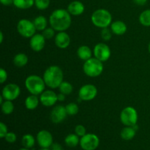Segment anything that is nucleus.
I'll list each match as a JSON object with an SVG mask.
<instances>
[{
  "instance_id": "1",
  "label": "nucleus",
  "mask_w": 150,
  "mask_h": 150,
  "mask_svg": "<svg viewBox=\"0 0 150 150\" xmlns=\"http://www.w3.org/2000/svg\"><path fill=\"white\" fill-rule=\"evenodd\" d=\"M70 16L71 15L67 10L57 9L49 17L51 27L57 32H65L71 25L72 18Z\"/></svg>"
},
{
  "instance_id": "2",
  "label": "nucleus",
  "mask_w": 150,
  "mask_h": 150,
  "mask_svg": "<svg viewBox=\"0 0 150 150\" xmlns=\"http://www.w3.org/2000/svg\"><path fill=\"white\" fill-rule=\"evenodd\" d=\"M42 78L46 86L54 89L59 88L64 81V74L62 70L59 66L52 65L45 70Z\"/></svg>"
},
{
  "instance_id": "3",
  "label": "nucleus",
  "mask_w": 150,
  "mask_h": 150,
  "mask_svg": "<svg viewBox=\"0 0 150 150\" xmlns=\"http://www.w3.org/2000/svg\"><path fill=\"white\" fill-rule=\"evenodd\" d=\"M45 86L43 78L38 75H30L25 80V86L31 95H41L45 91Z\"/></svg>"
},
{
  "instance_id": "4",
  "label": "nucleus",
  "mask_w": 150,
  "mask_h": 150,
  "mask_svg": "<svg viewBox=\"0 0 150 150\" xmlns=\"http://www.w3.org/2000/svg\"><path fill=\"white\" fill-rule=\"evenodd\" d=\"M91 21L95 26L103 29L111 26L112 16L111 13L105 9H98L92 14Z\"/></svg>"
},
{
  "instance_id": "5",
  "label": "nucleus",
  "mask_w": 150,
  "mask_h": 150,
  "mask_svg": "<svg viewBox=\"0 0 150 150\" xmlns=\"http://www.w3.org/2000/svg\"><path fill=\"white\" fill-rule=\"evenodd\" d=\"M83 70L85 74L91 78H96L100 76L103 71V62L95 57H92L89 59L85 61L83 65Z\"/></svg>"
},
{
  "instance_id": "6",
  "label": "nucleus",
  "mask_w": 150,
  "mask_h": 150,
  "mask_svg": "<svg viewBox=\"0 0 150 150\" xmlns=\"http://www.w3.org/2000/svg\"><path fill=\"white\" fill-rule=\"evenodd\" d=\"M120 120L121 122L125 126L133 127L137 125L138 113L136 108L131 106L125 108L120 114Z\"/></svg>"
},
{
  "instance_id": "7",
  "label": "nucleus",
  "mask_w": 150,
  "mask_h": 150,
  "mask_svg": "<svg viewBox=\"0 0 150 150\" xmlns=\"http://www.w3.org/2000/svg\"><path fill=\"white\" fill-rule=\"evenodd\" d=\"M36 27L33 21L28 19H21L18 22L17 31L21 36L25 38H32L35 34H36Z\"/></svg>"
},
{
  "instance_id": "8",
  "label": "nucleus",
  "mask_w": 150,
  "mask_h": 150,
  "mask_svg": "<svg viewBox=\"0 0 150 150\" xmlns=\"http://www.w3.org/2000/svg\"><path fill=\"white\" fill-rule=\"evenodd\" d=\"M79 144L83 150H95L99 146L100 139L94 133H86L80 139Z\"/></svg>"
},
{
  "instance_id": "9",
  "label": "nucleus",
  "mask_w": 150,
  "mask_h": 150,
  "mask_svg": "<svg viewBox=\"0 0 150 150\" xmlns=\"http://www.w3.org/2000/svg\"><path fill=\"white\" fill-rule=\"evenodd\" d=\"M93 53L95 58L103 62L108 61L111 55V51L109 46L103 42H100L97 44L94 47Z\"/></svg>"
},
{
  "instance_id": "10",
  "label": "nucleus",
  "mask_w": 150,
  "mask_h": 150,
  "mask_svg": "<svg viewBox=\"0 0 150 150\" xmlns=\"http://www.w3.org/2000/svg\"><path fill=\"white\" fill-rule=\"evenodd\" d=\"M98 95V89L93 84H85L79 91V98L83 101H90Z\"/></svg>"
},
{
  "instance_id": "11",
  "label": "nucleus",
  "mask_w": 150,
  "mask_h": 150,
  "mask_svg": "<svg viewBox=\"0 0 150 150\" xmlns=\"http://www.w3.org/2000/svg\"><path fill=\"white\" fill-rule=\"evenodd\" d=\"M21 94V89L16 83L7 84L1 91V95L6 100L13 101L17 99Z\"/></svg>"
},
{
  "instance_id": "12",
  "label": "nucleus",
  "mask_w": 150,
  "mask_h": 150,
  "mask_svg": "<svg viewBox=\"0 0 150 150\" xmlns=\"http://www.w3.org/2000/svg\"><path fill=\"white\" fill-rule=\"evenodd\" d=\"M37 142L41 148L48 149L51 147L53 143V136L49 131L46 130H42L37 134Z\"/></svg>"
},
{
  "instance_id": "13",
  "label": "nucleus",
  "mask_w": 150,
  "mask_h": 150,
  "mask_svg": "<svg viewBox=\"0 0 150 150\" xmlns=\"http://www.w3.org/2000/svg\"><path fill=\"white\" fill-rule=\"evenodd\" d=\"M67 116L65 107L63 105H57L51 111L50 118L51 122L55 124H59L64 121Z\"/></svg>"
},
{
  "instance_id": "14",
  "label": "nucleus",
  "mask_w": 150,
  "mask_h": 150,
  "mask_svg": "<svg viewBox=\"0 0 150 150\" xmlns=\"http://www.w3.org/2000/svg\"><path fill=\"white\" fill-rule=\"evenodd\" d=\"M40 101L44 106H53L58 101L57 94L51 90H45L40 96Z\"/></svg>"
},
{
  "instance_id": "15",
  "label": "nucleus",
  "mask_w": 150,
  "mask_h": 150,
  "mask_svg": "<svg viewBox=\"0 0 150 150\" xmlns=\"http://www.w3.org/2000/svg\"><path fill=\"white\" fill-rule=\"evenodd\" d=\"M45 39L42 34H35L29 40V45L31 48L35 52L41 51L45 45Z\"/></svg>"
},
{
  "instance_id": "16",
  "label": "nucleus",
  "mask_w": 150,
  "mask_h": 150,
  "mask_svg": "<svg viewBox=\"0 0 150 150\" xmlns=\"http://www.w3.org/2000/svg\"><path fill=\"white\" fill-rule=\"evenodd\" d=\"M56 45L61 49L67 48L70 44V37L65 32H58L54 38Z\"/></svg>"
},
{
  "instance_id": "17",
  "label": "nucleus",
  "mask_w": 150,
  "mask_h": 150,
  "mask_svg": "<svg viewBox=\"0 0 150 150\" xmlns=\"http://www.w3.org/2000/svg\"><path fill=\"white\" fill-rule=\"evenodd\" d=\"M85 7L82 2L79 1H73L67 6V11L71 16H78L83 14L84 12Z\"/></svg>"
},
{
  "instance_id": "18",
  "label": "nucleus",
  "mask_w": 150,
  "mask_h": 150,
  "mask_svg": "<svg viewBox=\"0 0 150 150\" xmlns=\"http://www.w3.org/2000/svg\"><path fill=\"white\" fill-rule=\"evenodd\" d=\"M127 25L122 21H116L111 24V30L116 35H123L127 32Z\"/></svg>"
},
{
  "instance_id": "19",
  "label": "nucleus",
  "mask_w": 150,
  "mask_h": 150,
  "mask_svg": "<svg viewBox=\"0 0 150 150\" xmlns=\"http://www.w3.org/2000/svg\"><path fill=\"white\" fill-rule=\"evenodd\" d=\"M77 55L80 59L86 61L92 58V51L87 45H81L77 50Z\"/></svg>"
},
{
  "instance_id": "20",
  "label": "nucleus",
  "mask_w": 150,
  "mask_h": 150,
  "mask_svg": "<svg viewBox=\"0 0 150 150\" xmlns=\"http://www.w3.org/2000/svg\"><path fill=\"white\" fill-rule=\"evenodd\" d=\"M136 134V130H135L133 127L130 126H126L125 127L121 130L120 133V136L122 139L125 141H130L132 140L135 137Z\"/></svg>"
},
{
  "instance_id": "21",
  "label": "nucleus",
  "mask_w": 150,
  "mask_h": 150,
  "mask_svg": "<svg viewBox=\"0 0 150 150\" xmlns=\"http://www.w3.org/2000/svg\"><path fill=\"white\" fill-rule=\"evenodd\" d=\"M40 102V98H38V95H31L25 100V106L28 110H34L38 106Z\"/></svg>"
},
{
  "instance_id": "22",
  "label": "nucleus",
  "mask_w": 150,
  "mask_h": 150,
  "mask_svg": "<svg viewBox=\"0 0 150 150\" xmlns=\"http://www.w3.org/2000/svg\"><path fill=\"white\" fill-rule=\"evenodd\" d=\"M64 143L67 146L70 148H73L77 146L80 144L79 136L76 133H70L68 134L64 139Z\"/></svg>"
},
{
  "instance_id": "23",
  "label": "nucleus",
  "mask_w": 150,
  "mask_h": 150,
  "mask_svg": "<svg viewBox=\"0 0 150 150\" xmlns=\"http://www.w3.org/2000/svg\"><path fill=\"white\" fill-rule=\"evenodd\" d=\"M29 62V58L27 56L23 53H19L16 54L13 58V63L18 67H22L26 65Z\"/></svg>"
},
{
  "instance_id": "24",
  "label": "nucleus",
  "mask_w": 150,
  "mask_h": 150,
  "mask_svg": "<svg viewBox=\"0 0 150 150\" xmlns=\"http://www.w3.org/2000/svg\"><path fill=\"white\" fill-rule=\"evenodd\" d=\"M35 4V0H13V5L21 10L29 9Z\"/></svg>"
},
{
  "instance_id": "25",
  "label": "nucleus",
  "mask_w": 150,
  "mask_h": 150,
  "mask_svg": "<svg viewBox=\"0 0 150 150\" xmlns=\"http://www.w3.org/2000/svg\"><path fill=\"white\" fill-rule=\"evenodd\" d=\"M34 24H35L36 29L38 31H43L47 28L48 25V21L47 18L43 16H38L34 20Z\"/></svg>"
},
{
  "instance_id": "26",
  "label": "nucleus",
  "mask_w": 150,
  "mask_h": 150,
  "mask_svg": "<svg viewBox=\"0 0 150 150\" xmlns=\"http://www.w3.org/2000/svg\"><path fill=\"white\" fill-rule=\"evenodd\" d=\"M21 144L23 147L31 149L35 146V139L32 135L31 134H25L23 136L21 139Z\"/></svg>"
},
{
  "instance_id": "27",
  "label": "nucleus",
  "mask_w": 150,
  "mask_h": 150,
  "mask_svg": "<svg viewBox=\"0 0 150 150\" xmlns=\"http://www.w3.org/2000/svg\"><path fill=\"white\" fill-rule=\"evenodd\" d=\"M139 22L144 26H150V9L144 10L139 16Z\"/></svg>"
},
{
  "instance_id": "28",
  "label": "nucleus",
  "mask_w": 150,
  "mask_h": 150,
  "mask_svg": "<svg viewBox=\"0 0 150 150\" xmlns=\"http://www.w3.org/2000/svg\"><path fill=\"white\" fill-rule=\"evenodd\" d=\"M1 109L3 114L5 115H9V114H12L14 111V105L13 103V101L5 100L1 105Z\"/></svg>"
},
{
  "instance_id": "29",
  "label": "nucleus",
  "mask_w": 150,
  "mask_h": 150,
  "mask_svg": "<svg viewBox=\"0 0 150 150\" xmlns=\"http://www.w3.org/2000/svg\"><path fill=\"white\" fill-rule=\"evenodd\" d=\"M59 89L60 92L64 94L65 95H68L73 92V86L69 82L63 81L61 84H60V86H59Z\"/></svg>"
},
{
  "instance_id": "30",
  "label": "nucleus",
  "mask_w": 150,
  "mask_h": 150,
  "mask_svg": "<svg viewBox=\"0 0 150 150\" xmlns=\"http://www.w3.org/2000/svg\"><path fill=\"white\" fill-rule=\"evenodd\" d=\"M66 111L67 113V115L74 116L78 114L79 112V106L75 103H70L65 106Z\"/></svg>"
},
{
  "instance_id": "31",
  "label": "nucleus",
  "mask_w": 150,
  "mask_h": 150,
  "mask_svg": "<svg viewBox=\"0 0 150 150\" xmlns=\"http://www.w3.org/2000/svg\"><path fill=\"white\" fill-rule=\"evenodd\" d=\"M35 4L38 10H45L49 7L50 0H35Z\"/></svg>"
},
{
  "instance_id": "32",
  "label": "nucleus",
  "mask_w": 150,
  "mask_h": 150,
  "mask_svg": "<svg viewBox=\"0 0 150 150\" xmlns=\"http://www.w3.org/2000/svg\"><path fill=\"white\" fill-rule=\"evenodd\" d=\"M112 33L111 29H108V27L103 28L102 29L101 31V38L103 40L105 41H108L111 40V37H112Z\"/></svg>"
},
{
  "instance_id": "33",
  "label": "nucleus",
  "mask_w": 150,
  "mask_h": 150,
  "mask_svg": "<svg viewBox=\"0 0 150 150\" xmlns=\"http://www.w3.org/2000/svg\"><path fill=\"white\" fill-rule=\"evenodd\" d=\"M42 35L46 40H50L54 38V35H55V30L52 27H47L46 29L42 31Z\"/></svg>"
},
{
  "instance_id": "34",
  "label": "nucleus",
  "mask_w": 150,
  "mask_h": 150,
  "mask_svg": "<svg viewBox=\"0 0 150 150\" xmlns=\"http://www.w3.org/2000/svg\"><path fill=\"white\" fill-rule=\"evenodd\" d=\"M75 133L78 135L79 137H82V136L86 134V128L82 125H79L76 126V127H75Z\"/></svg>"
},
{
  "instance_id": "35",
  "label": "nucleus",
  "mask_w": 150,
  "mask_h": 150,
  "mask_svg": "<svg viewBox=\"0 0 150 150\" xmlns=\"http://www.w3.org/2000/svg\"><path fill=\"white\" fill-rule=\"evenodd\" d=\"M4 139L8 143L13 144L15 143L17 140V136H16V133H13V132H8L7 134L5 136V137H4Z\"/></svg>"
},
{
  "instance_id": "36",
  "label": "nucleus",
  "mask_w": 150,
  "mask_h": 150,
  "mask_svg": "<svg viewBox=\"0 0 150 150\" xmlns=\"http://www.w3.org/2000/svg\"><path fill=\"white\" fill-rule=\"evenodd\" d=\"M7 127L4 122H0V138L1 139H4L6 135L7 134Z\"/></svg>"
},
{
  "instance_id": "37",
  "label": "nucleus",
  "mask_w": 150,
  "mask_h": 150,
  "mask_svg": "<svg viewBox=\"0 0 150 150\" xmlns=\"http://www.w3.org/2000/svg\"><path fill=\"white\" fill-rule=\"evenodd\" d=\"M7 79V73L4 68L0 69V83H4Z\"/></svg>"
},
{
  "instance_id": "38",
  "label": "nucleus",
  "mask_w": 150,
  "mask_h": 150,
  "mask_svg": "<svg viewBox=\"0 0 150 150\" xmlns=\"http://www.w3.org/2000/svg\"><path fill=\"white\" fill-rule=\"evenodd\" d=\"M51 150H64L63 149L62 146L61 144L58 143H54L53 144L52 146H51Z\"/></svg>"
},
{
  "instance_id": "39",
  "label": "nucleus",
  "mask_w": 150,
  "mask_h": 150,
  "mask_svg": "<svg viewBox=\"0 0 150 150\" xmlns=\"http://www.w3.org/2000/svg\"><path fill=\"white\" fill-rule=\"evenodd\" d=\"M0 2L4 6H10L13 4V0H0Z\"/></svg>"
},
{
  "instance_id": "40",
  "label": "nucleus",
  "mask_w": 150,
  "mask_h": 150,
  "mask_svg": "<svg viewBox=\"0 0 150 150\" xmlns=\"http://www.w3.org/2000/svg\"><path fill=\"white\" fill-rule=\"evenodd\" d=\"M133 1L137 5H144L147 2V0H133Z\"/></svg>"
},
{
  "instance_id": "41",
  "label": "nucleus",
  "mask_w": 150,
  "mask_h": 150,
  "mask_svg": "<svg viewBox=\"0 0 150 150\" xmlns=\"http://www.w3.org/2000/svg\"><path fill=\"white\" fill-rule=\"evenodd\" d=\"M57 98H58V101L62 102V101H64V100H65V95L62 93V92H60V93H59L58 95H57Z\"/></svg>"
},
{
  "instance_id": "42",
  "label": "nucleus",
  "mask_w": 150,
  "mask_h": 150,
  "mask_svg": "<svg viewBox=\"0 0 150 150\" xmlns=\"http://www.w3.org/2000/svg\"><path fill=\"white\" fill-rule=\"evenodd\" d=\"M3 40H4V35H3V32H0V43H2Z\"/></svg>"
},
{
  "instance_id": "43",
  "label": "nucleus",
  "mask_w": 150,
  "mask_h": 150,
  "mask_svg": "<svg viewBox=\"0 0 150 150\" xmlns=\"http://www.w3.org/2000/svg\"><path fill=\"white\" fill-rule=\"evenodd\" d=\"M18 150H29V149H27V148H21V149H18Z\"/></svg>"
},
{
  "instance_id": "44",
  "label": "nucleus",
  "mask_w": 150,
  "mask_h": 150,
  "mask_svg": "<svg viewBox=\"0 0 150 150\" xmlns=\"http://www.w3.org/2000/svg\"><path fill=\"white\" fill-rule=\"evenodd\" d=\"M148 51H149V54H150V42H149V45H148Z\"/></svg>"
},
{
  "instance_id": "45",
  "label": "nucleus",
  "mask_w": 150,
  "mask_h": 150,
  "mask_svg": "<svg viewBox=\"0 0 150 150\" xmlns=\"http://www.w3.org/2000/svg\"><path fill=\"white\" fill-rule=\"evenodd\" d=\"M40 150H50V149H44V148H42V149H40Z\"/></svg>"
}]
</instances>
